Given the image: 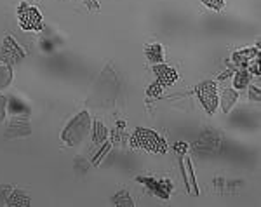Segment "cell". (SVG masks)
I'll return each mask as SVG.
<instances>
[{
	"mask_svg": "<svg viewBox=\"0 0 261 207\" xmlns=\"http://www.w3.org/2000/svg\"><path fill=\"white\" fill-rule=\"evenodd\" d=\"M188 151V145L187 143H176L174 145V153L178 155V157H183V155H187Z\"/></svg>",
	"mask_w": 261,
	"mask_h": 207,
	"instance_id": "obj_28",
	"label": "cell"
},
{
	"mask_svg": "<svg viewBox=\"0 0 261 207\" xmlns=\"http://www.w3.org/2000/svg\"><path fill=\"white\" fill-rule=\"evenodd\" d=\"M84 6L87 7V11H89V12L101 11V7H99V0H84Z\"/></svg>",
	"mask_w": 261,
	"mask_h": 207,
	"instance_id": "obj_27",
	"label": "cell"
},
{
	"mask_svg": "<svg viewBox=\"0 0 261 207\" xmlns=\"http://www.w3.org/2000/svg\"><path fill=\"white\" fill-rule=\"evenodd\" d=\"M195 94L205 112H207L209 115H213L218 108V101H220V98H218L216 82H213V80H202L200 84L195 86Z\"/></svg>",
	"mask_w": 261,
	"mask_h": 207,
	"instance_id": "obj_3",
	"label": "cell"
},
{
	"mask_svg": "<svg viewBox=\"0 0 261 207\" xmlns=\"http://www.w3.org/2000/svg\"><path fill=\"white\" fill-rule=\"evenodd\" d=\"M110 148H112V143H110V141H105V143H103V146H101V150L98 151V155H96L94 160H92V166L98 167V166H99V162L103 160L105 155H107L108 151H110Z\"/></svg>",
	"mask_w": 261,
	"mask_h": 207,
	"instance_id": "obj_22",
	"label": "cell"
},
{
	"mask_svg": "<svg viewBox=\"0 0 261 207\" xmlns=\"http://www.w3.org/2000/svg\"><path fill=\"white\" fill-rule=\"evenodd\" d=\"M30 117L27 115H11L9 125L6 131V138H18V136H27L30 134Z\"/></svg>",
	"mask_w": 261,
	"mask_h": 207,
	"instance_id": "obj_8",
	"label": "cell"
},
{
	"mask_svg": "<svg viewBox=\"0 0 261 207\" xmlns=\"http://www.w3.org/2000/svg\"><path fill=\"white\" fill-rule=\"evenodd\" d=\"M12 80V70L9 65H6V63H2L0 65V89L9 86Z\"/></svg>",
	"mask_w": 261,
	"mask_h": 207,
	"instance_id": "obj_20",
	"label": "cell"
},
{
	"mask_svg": "<svg viewBox=\"0 0 261 207\" xmlns=\"http://www.w3.org/2000/svg\"><path fill=\"white\" fill-rule=\"evenodd\" d=\"M223 145V134L220 131H204L200 134L199 139L193 143V150L199 151V153H216V151L221 150Z\"/></svg>",
	"mask_w": 261,
	"mask_h": 207,
	"instance_id": "obj_6",
	"label": "cell"
},
{
	"mask_svg": "<svg viewBox=\"0 0 261 207\" xmlns=\"http://www.w3.org/2000/svg\"><path fill=\"white\" fill-rule=\"evenodd\" d=\"M32 200H30V195L24 193L23 190L19 188H12V192L9 193V198H7V204L9 207H27L30 205Z\"/></svg>",
	"mask_w": 261,
	"mask_h": 207,
	"instance_id": "obj_13",
	"label": "cell"
},
{
	"mask_svg": "<svg viewBox=\"0 0 261 207\" xmlns=\"http://www.w3.org/2000/svg\"><path fill=\"white\" fill-rule=\"evenodd\" d=\"M125 139V122L119 120L115 129L112 131V143H124Z\"/></svg>",
	"mask_w": 261,
	"mask_h": 207,
	"instance_id": "obj_19",
	"label": "cell"
},
{
	"mask_svg": "<svg viewBox=\"0 0 261 207\" xmlns=\"http://www.w3.org/2000/svg\"><path fill=\"white\" fill-rule=\"evenodd\" d=\"M179 166H181V174H183V179L187 183V192L190 193H195L199 195V188H197V181H195V172H193V167H192V160L183 155L179 157Z\"/></svg>",
	"mask_w": 261,
	"mask_h": 207,
	"instance_id": "obj_10",
	"label": "cell"
},
{
	"mask_svg": "<svg viewBox=\"0 0 261 207\" xmlns=\"http://www.w3.org/2000/svg\"><path fill=\"white\" fill-rule=\"evenodd\" d=\"M91 127H92V141H94V145H103V143L107 141V138H108L107 125L96 118L94 124H92Z\"/></svg>",
	"mask_w": 261,
	"mask_h": 207,
	"instance_id": "obj_15",
	"label": "cell"
},
{
	"mask_svg": "<svg viewBox=\"0 0 261 207\" xmlns=\"http://www.w3.org/2000/svg\"><path fill=\"white\" fill-rule=\"evenodd\" d=\"M145 56H146V59H148L150 63H153V65L164 63V47L161 44H157V42L148 44L145 47Z\"/></svg>",
	"mask_w": 261,
	"mask_h": 207,
	"instance_id": "obj_14",
	"label": "cell"
},
{
	"mask_svg": "<svg viewBox=\"0 0 261 207\" xmlns=\"http://www.w3.org/2000/svg\"><path fill=\"white\" fill-rule=\"evenodd\" d=\"M112 204L119 207H134V200L130 198L127 190H120L119 193H115L112 197Z\"/></svg>",
	"mask_w": 261,
	"mask_h": 207,
	"instance_id": "obj_18",
	"label": "cell"
},
{
	"mask_svg": "<svg viewBox=\"0 0 261 207\" xmlns=\"http://www.w3.org/2000/svg\"><path fill=\"white\" fill-rule=\"evenodd\" d=\"M249 98L252 101H259L261 99V87H259V82H256V86H252L251 84V87H249Z\"/></svg>",
	"mask_w": 261,
	"mask_h": 207,
	"instance_id": "obj_26",
	"label": "cell"
},
{
	"mask_svg": "<svg viewBox=\"0 0 261 207\" xmlns=\"http://www.w3.org/2000/svg\"><path fill=\"white\" fill-rule=\"evenodd\" d=\"M153 73L157 77V82L162 84L164 87L172 86V84L178 80V73H176L174 68L164 65V63H159V65H153Z\"/></svg>",
	"mask_w": 261,
	"mask_h": 207,
	"instance_id": "obj_11",
	"label": "cell"
},
{
	"mask_svg": "<svg viewBox=\"0 0 261 207\" xmlns=\"http://www.w3.org/2000/svg\"><path fill=\"white\" fill-rule=\"evenodd\" d=\"M18 21L19 27L27 32H39L44 28V21H42V14L37 7L28 6L27 2H21L18 7Z\"/></svg>",
	"mask_w": 261,
	"mask_h": 207,
	"instance_id": "obj_4",
	"label": "cell"
},
{
	"mask_svg": "<svg viewBox=\"0 0 261 207\" xmlns=\"http://www.w3.org/2000/svg\"><path fill=\"white\" fill-rule=\"evenodd\" d=\"M91 131V115L89 112H79L77 115L70 120V124L63 129L61 133V139L65 145L68 146H75L82 141L84 136Z\"/></svg>",
	"mask_w": 261,
	"mask_h": 207,
	"instance_id": "obj_2",
	"label": "cell"
},
{
	"mask_svg": "<svg viewBox=\"0 0 261 207\" xmlns=\"http://www.w3.org/2000/svg\"><path fill=\"white\" fill-rule=\"evenodd\" d=\"M7 112H9L11 115H27V117H30V108H28L23 101H19L18 98H11L9 101H7Z\"/></svg>",
	"mask_w": 261,
	"mask_h": 207,
	"instance_id": "obj_17",
	"label": "cell"
},
{
	"mask_svg": "<svg viewBox=\"0 0 261 207\" xmlns=\"http://www.w3.org/2000/svg\"><path fill=\"white\" fill-rule=\"evenodd\" d=\"M259 56V44L252 45V47H246V49H241L237 53L231 54V59L228 65L233 66L235 70L237 68H247V65L252 61L254 58Z\"/></svg>",
	"mask_w": 261,
	"mask_h": 207,
	"instance_id": "obj_9",
	"label": "cell"
},
{
	"mask_svg": "<svg viewBox=\"0 0 261 207\" xmlns=\"http://www.w3.org/2000/svg\"><path fill=\"white\" fill-rule=\"evenodd\" d=\"M162 91H164V86L155 80V82L151 84L148 89H146V96H148L150 99H155V98H159V96L162 94Z\"/></svg>",
	"mask_w": 261,
	"mask_h": 207,
	"instance_id": "obj_21",
	"label": "cell"
},
{
	"mask_svg": "<svg viewBox=\"0 0 261 207\" xmlns=\"http://www.w3.org/2000/svg\"><path fill=\"white\" fill-rule=\"evenodd\" d=\"M247 71H249L251 75H256V77H259V56L258 58H254L252 61L247 65Z\"/></svg>",
	"mask_w": 261,
	"mask_h": 207,
	"instance_id": "obj_25",
	"label": "cell"
},
{
	"mask_svg": "<svg viewBox=\"0 0 261 207\" xmlns=\"http://www.w3.org/2000/svg\"><path fill=\"white\" fill-rule=\"evenodd\" d=\"M251 77L252 75L246 68H237L233 73V89H237V91L246 89L251 84Z\"/></svg>",
	"mask_w": 261,
	"mask_h": 207,
	"instance_id": "obj_16",
	"label": "cell"
},
{
	"mask_svg": "<svg viewBox=\"0 0 261 207\" xmlns=\"http://www.w3.org/2000/svg\"><path fill=\"white\" fill-rule=\"evenodd\" d=\"M130 145L133 148H141L146 150L148 153H167V141L164 139L161 134H157L155 131L138 127L134 131V134L130 136Z\"/></svg>",
	"mask_w": 261,
	"mask_h": 207,
	"instance_id": "obj_1",
	"label": "cell"
},
{
	"mask_svg": "<svg viewBox=\"0 0 261 207\" xmlns=\"http://www.w3.org/2000/svg\"><path fill=\"white\" fill-rule=\"evenodd\" d=\"M11 192H12V187H9V185H2V187H0V205L7 204V198H9Z\"/></svg>",
	"mask_w": 261,
	"mask_h": 207,
	"instance_id": "obj_24",
	"label": "cell"
},
{
	"mask_svg": "<svg viewBox=\"0 0 261 207\" xmlns=\"http://www.w3.org/2000/svg\"><path fill=\"white\" fill-rule=\"evenodd\" d=\"M202 4H204L205 7H209V9L216 11V12H221L225 9V0H202Z\"/></svg>",
	"mask_w": 261,
	"mask_h": 207,
	"instance_id": "obj_23",
	"label": "cell"
},
{
	"mask_svg": "<svg viewBox=\"0 0 261 207\" xmlns=\"http://www.w3.org/2000/svg\"><path fill=\"white\" fill-rule=\"evenodd\" d=\"M4 107H6V99H4V96L0 94V120L4 118Z\"/></svg>",
	"mask_w": 261,
	"mask_h": 207,
	"instance_id": "obj_29",
	"label": "cell"
},
{
	"mask_svg": "<svg viewBox=\"0 0 261 207\" xmlns=\"http://www.w3.org/2000/svg\"><path fill=\"white\" fill-rule=\"evenodd\" d=\"M24 56H27L24 49L16 42L14 37L7 35L2 42V49H0V61L12 66V65H16V63L23 61Z\"/></svg>",
	"mask_w": 261,
	"mask_h": 207,
	"instance_id": "obj_7",
	"label": "cell"
},
{
	"mask_svg": "<svg viewBox=\"0 0 261 207\" xmlns=\"http://www.w3.org/2000/svg\"><path fill=\"white\" fill-rule=\"evenodd\" d=\"M136 181H140L141 185H145V187L148 188L150 193H153L155 197L162 198V200H169L172 190H174V185H172V181L167 179V177L138 176Z\"/></svg>",
	"mask_w": 261,
	"mask_h": 207,
	"instance_id": "obj_5",
	"label": "cell"
},
{
	"mask_svg": "<svg viewBox=\"0 0 261 207\" xmlns=\"http://www.w3.org/2000/svg\"><path fill=\"white\" fill-rule=\"evenodd\" d=\"M239 101V91L237 89H223L221 92V98L218 101V105H221L223 113H228L233 105H237Z\"/></svg>",
	"mask_w": 261,
	"mask_h": 207,
	"instance_id": "obj_12",
	"label": "cell"
}]
</instances>
